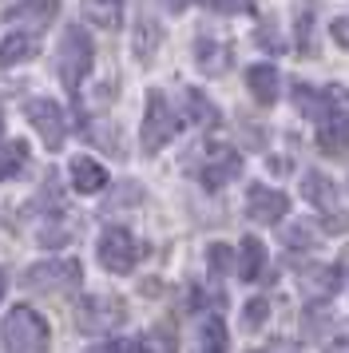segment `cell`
Returning a JSON list of instances; mask_svg holds the SVG:
<instances>
[{"mask_svg":"<svg viewBox=\"0 0 349 353\" xmlns=\"http://www.w3.org/2000/svg\"><path fill=\"white\" fill-rule=\"evenodd\" d=\"M254 353H294V350H286L282 341H278V345H266V350H254Z\"/></svg>","mask_w":349,"mask_h":353,"instance_id":"32","label":"cell"},{"mask_svg":"<svg viewBox=\"0 0 349 353\" xmlns=\"http://www.w3.org/2000/svg\"><path fill=\"white\" fill-rule=\"evenodd\" d=\"M24 112H28L32 128L40 131V139H44L52 151L63 147V139H68V119H63V108L56 103V99H28Z\"/></svg>","mask_w":349,"mask_h":353,"instance_id":"9","label":"cell"},{"mask_svg":"<svg viewBox=\"0 0 349 353\" xmlns=\"http://www.w3.org/2000/svg\"><path fill=\"white\" fill-rule=\"evenodd\" d=\"M310 12H301V20H298V44H301V52H310Z\"/></svg>","mask_w":349,"mask_h":353,"instance_id":"30","label":"cell"},{"mask_svg":"<svg viewBox=\"0 0 349 353\" xmlns=\"http://www.w3.org/2000/svg\"><path fill=\"white\" fill-rule=\"evenodd\" d=\"M330 32H333V40H337V44H341V48H349V20L346 17H337L330 24Z\"/></svg>","mask_w":349,"mask_h":353,"instance_id":"29","label":"cell"},{"mask_svg":"<svg viewBox=\"0 0 349 353\" xmlns=\"http://www.w3.org/2000/svg\"><path fill=\"white\" fill-rule=\"evenodd\" d=\"M262 270H266V246L250 234V239H242V246H238V278L242 282H254Z\"/></svg>","mask_w":349,"mask_h":353,"instance_id":"17","label":"cell"},{"mask_svg":"<svg viewBox=\"0 0 349 353\" xmlns=\"http://www.w3.org/2000/svg\"><path fill=\"white\" fill-rule=\"evenodd\" d=\"M183 103H187L190 123H199V128H219V108H215L203 92H195V88H190L187 96H183Z\"/></svg>","mask_w":349,"mask_h":353,"instance_id":"20","label":"cell"},{"mask_svg":"<svg viewBox=\"0 0 349 353\" xmlns=\"http://www.w3.org/2000/svg\"><path fill=\"white\" fill-rule=\"evenodd\" d=\"M123 318H127V305L119 298H111V294H95L88 302H79V310H76V325L83 334H108Z\"/></svg>","mask_w":349,"mask_h":353,"instance_id":"7","label":"cell"},{"mask_svg":"<svg viewBox=\"0 0 349 353\" xmlns=\"http://www.w3.org/2000/svg\"><path fill=\"white\" fill-rule=\"evenodd\" d=\"M139 345H143V353H174L179 350V337H174L171 325H151Z\"/></svg>","mask_w":349,"mask_h":353,"instance_id":"22","label":"cell"},{"mask_svg":"<svg viewBox=\"0 0 349 353\" xmlns=\"http://www.w3.org/2000/svg\"><path fill=\"white\" fill-rule=\"evenodd\" d=\"M301 194H306V203L317 210H330V230H346V219L337 214V191H333V179L321 175V171H306L301 179Z\"/></svg>","mask_w":349,"mask_h":353,"instance_id":"10","label":"cell"},{"mask_svg":"<svg viewBox=\"0 0 349 353\" xmlns=\"http://www.w3.org/2000/svg\"><path fill=\"white\" fill-rule=\"evenodd\" d=\"M83 17L111 32L123 24V0H83Z\"/></svg>","mask_w":349,"mask_h":353,"instance_id":"18","label":"cell"},{"mask_svg":"<svg viewBox=\"0 0 349 353\" xmlns=\"http://www.w3.org/2000/svg\"><path fill=\"white\" fill-rule=\"evenodd\" d=\"M286 210H290V199L282 191H274V187L254 183L246 191V214L254 223H278V219H286Z\"/></svg>","mask_w":349,"mask_h":353,"instance_id":"11","label":"cell"},{"mask_svg":"<svg viewBox=\"0 0 349 353\" xmlns=\"http://www.w3.org/2000/svg\"><path fill=\"white\" fill-rule=\"evenodd\" d=\"M230 337H226V321L219 314H206L199 325V353H226Z\"/></svg>","mask_w":349,"mask_h":353,"instance_id":"19","label":"cell"},{"mask_svg":"<svg viewBox=\"0 0 349 353\" xmlns=\"http://www.w3.org/2000/svg\"><path fill=\"white\" fill-rule=\"evenodd\" d=\"M174 135H179V115H174L171 99L163 92H147V115H143V135H139L143 151L155 155V151H163L171 143Z\"/></svg>","mask_w":349,"mask_h":353,"instance_id":"3","label":"cell"},{"mask_svg":"<svg viewBox=\"0 0 349 353\" xmlns=\"http://www.w3.org/2000/svg\"><path fill=\"white\" fill-rule=\"evenodd\" d=\"M195 64H199V72H206V76H222V72L230 68V48H226L222 40L199 36V40H195Z\"/></svg>","mask_w":349,"mask_h":353,"instance_id":"13","label":"cell"},{"mask_svg":"<svg viewBox=\"0 0 349 353\" xmlns=\"http://www.w3.org/2000/svg\"><path fill=\"white\" fill-rule=\"evenodd\" d=\"M24 286L36 294H56V290H76L79 286V262L76 258H52L40 262L24 274Z\"/></svg>","mask_w":349,"mask_h":353,"instance_id":"6","label":"cell"},{"mask_svg":"<svg viewBox=\"0 0 349 353\" xmlns=\"http://www.w3.org/2000/svg\"><path fill=\"white\" fill-rule=\"evenodd\" d=\"M159 40H163V32H159V24H151V20H139V28H135V56H139L143 64L155 56Z\"/></svg>","mask_w":349,"mask_h":353,"instance_id":"23","label":"cell"},{"mask_svg":"<svg viewBox=\"0 0 349 353\" xmlns=\"http://www.w3.org/2000/svg\"><path fill=\"white\" fill-rule=\"evenodd\" d=\"M72 187H76L79 194H99L103 187H108V171H103L95 159L79 155V159H72Z\"/></svg>","mask_w":349,"mask_h":353,"instance_id":"15","label":"cell"},{"mask_svg":"<svg viewBox=\"0 0 349 353\" xmlns=\"http://www.w3.org/2000/svg\"><path fill=\"white\" fill-rule=\"evenodd\" d=\"M206 266H210V278H226L230 266H235V250L226 242H210L206 246Z\"/></svg>","mask_w":349,"mask_h":353,"instance_id":"24","label":"cell"},{"mask_svg":"<svg viewBox=\"0 0 349 353\" xmlns=\"http://www.w3.org/2000/svg\"><path fill=\"white\" fill-rule=\"evenodd\" d=\"M0 139H4V119H0Z\"/></svg>","mask_w":349,"mask_h":353,"instance_id":"35","label":"cell"},{"mask_svg":"<svg viewBox=\"0 0 349 353\" xmlns=\"http://www.w3.org/2000/svg\"><path fill=\"white\" fill-rule=\"evenodd\" d=\"M246 88H250V96L262 108H270V103H278V96H282V76H278L274 64H254L246 72Z\"/></svg>","mask_w":349,"mask_h":353,"instance_id":"12","label":"cell"},{"mask_svg":"<svg viewBox=\"0 0 349 353\" xmlns=\"http://www.w3.org/2000/svg\"><path fill=\"white\" fill-rule=\"evenodd\" d=\"M346 286H349V274H346Z\"/></svg>","mask_w":349,"mask_h":353,"instance_id":"37","label":"cell"},{"mask_svg":"<svg viewBox=\"0 0 349 353\" xmlns=\"http://www.w3.org/2000/svg\"><path fill=\"white\" fill-rule=\"evenodd\" d=\"M266 318H270V302H266V298H250V302L242 305V330H246V334L262 330Z\"/></svg>","mask_w":349,"mask_h":353,"instance_id":"25","label":"cell"},{"mask_svg":"<svg viewBox=\"0 0 349 353\" xmlns=\"http://www.w3.org/2000/svg\"><path fill=\"white\" fill-rule=\"evenodd\" d=\"M40 52V40L28 32H12L0 40V68H12V64H24V60H32Z\"/></svg>","mask_w":349,"mask_h":353,"instance_id":"16","label":"cell"},{"mask_svg":"<svg viewBox=\"0 0 349 353\" xmlns=\"http://www.w3.org/2000/svg\"><path fill=\"white\" fill-rule=\"evenodd\" d=\"M326 92H330V115L317 123V147L333 159H341L349 155V92L337 83H330Z\"/></svg>","mask_w":349,"mask_h":353,"instance_id":"2","label":"cell"},{"mask_svg":"<svg viewBox=\"0 0 349 353\" xmlns=\"http://www.w3.org/2000/svg\"><path fill=\"white\" fill-rule=\"evenodd\" d=\"M337 278H341V274H337V266H321V270H314L310 274V290H321V294H333V290H337Z\"/></svg>","mask_w":349,"mask_h":353,"instance_id":"26","label":"cell"},{"mask_svg":"<svg viewBox=\"0 0 349 353\" xmlns=\"http://www.w3.org/2000/svg\"><path fill=\"white\" fill-rule=\"evenodd\" d=\"M60 12V0H24V4H16L8 8V24H28V28H48L52 20Z\"/></svg>","mask_w":349,"mask_h":353,"instance_id":"14","label":"cell"},{"mask_svg":"<svg viewBox=\"0 0 349 353\" xmlns=\"http://www.w3.org/2000/svg\"><path fill=\"white\" fill-rule=\"evenodd\" d=\"M92 56H95V48H92V40H88V32L79 24H72L60 40V60H56L60 64V80L68 92H76L79 83H83V76L92 72Z\"/></svg>","mask_w":349,"mask_h":353,"instance_id":"5","label":"cell"},{"mask_svg":"<svg viewBox=\"0 0 349 353\" xmlns=\"http://www.w3.org/2000/svg\"><path fill=\"white\" fill-rule=\"evenodd\" d=\"M206 8L215 12H226V17H238V12H250V0H203Z\"/></svg>","mask_w":349,"mask_h":353,"instance_id":"27","label":"cell"},{"mask_svg":"<svg viewBox=\"0 0 349 353\" xmlns=\"http://www.w3.org/2000/svg\"><path fill=\"white\" fill-rule=\"evenodd\" d=\"M282 242L290 246V250H314L317 246V230L306 219H298V223L282 226Z\"/></svg>","mask_w":349,"mask_h":353,"instance_id":"21","label":"cell"},{"mask_svg":"<svg viewBox=\"0 0 349 353\" xmlns=\"http://www.w3.org/2000/svg\"><path fill=\"white\" fill-rule=\"evenodd\" d=\"M242 175V155H238L235 147H206V159L203 167H199V179H203L206 191H219V187H226V183H235V179Z\"/></svg>","mask_w":349,"mask_h":353,"instance_id":"8","label":"cell"},{"mask_svg":"<svg viewBox=\"0 0 349 353\" xmlns=\"http://www.w3.org/2000/svg\"><path fill=\"white\" fill-rule=\"evenodd\" d=\"M326 353H349V341H346V337H337V341L326 345Z\"/></svg>","mask_w":349,"mask_h":353,"instance_id":"31","label":"cell"},{"mask_svg":"<svg viewBox=\"0 0 349 353\" xmlns=\"http://www.w3.org/2000/svg\"><path fill=\"white\" fill-rule=\"evenodd\" d=\"M88 353H135V345L123 341V337H115V341H99V345H92Z\"/></svg>","mask_w":349,"mask_h":353,"instance_id":"28","label":"cell"},{"mask_svg":"<svg viewBox=\"0 0 349 353\" xmlns=\"http://www.w3.org/2000/svg\"><path fill=\"white\" fill-rule=\"evenodd\" d=\"M4 350L8 353H48V321L28 310L16 305L12 314L4 318Z\"/></svg>","mask_w":349,"mask_h":353,"instance_id":"1","label":"cell"},{"mask_svg":"<svg viewBox=\"0 0 349 353\" xmlns=\"http://www.w3.org/2000/svg\"><path fill=\"white\" fill-rule=\"evenodd\" d=\"M95 254H99V266L111 274H131L139 266L143 258V242L127 230V226H108L103 234H99V246H95Z\"/></svg>","mask_w":349,"mask_h":353,"instance_id":"4","label":"cell"},{"mask_svg":"<svg viewBox=\"0 0 349 353\" xmlns=\"http://www.w3.org/2000/svg\"><path fill=\"white\" fill-rule=\"evenodd\" d=\"M167 4H171V8H174V12H179V8H187V4H190V0H167Z\"/></svg>","mask_w":349,"mask_h":353,"instance_id":"33","label":"cell"},{"mask_svg":"<svg viewBox=\"0 0 349 353\" xmlns=\"http://www.w3.org/2000/svg\"><path fill=\"white\" fill-rule=\"evenodd\" d=\"M4 175H8V171H4V163H0V179H4Z\"/></svg>","mask_w":349,"mask_h":353,"instance_id":"36","label":"cell"},{"mask_svg":"<svg viewBox=\"0 0 349 353\" xmlns=\"http://www.w3.org/2000/svg\"><path fill=\"white\" fill-rule=\"evenodd\" d=\"M0 298H4V270H0Z\"/></svg>","mask_w":349,"mask_h":353,"instance_id":"34","label":"cell"}]
</instances>
